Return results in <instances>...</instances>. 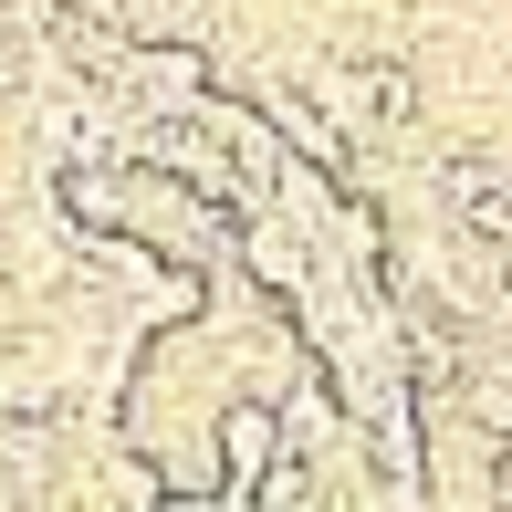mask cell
<instances>
[{"label":"cell","mask_w":512,"mask_h":512,"mask_svg":"<svg viewBox=\"0 0 512 512\" xmlns=\"http://www.w3.org/2000/svg\"><path fill=\"white\" fill-rule=\"evenodd\" d=\"M220 450H230V471H262V460H272V418L262 408H230L220 418Z\"/></svg>","instance_id":"obj_1"}]
</instances>
